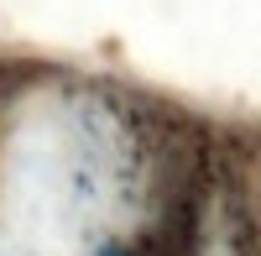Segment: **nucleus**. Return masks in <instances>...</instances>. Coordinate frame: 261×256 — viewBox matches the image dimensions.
<instances>
[{"label":"nucleus","mask_w":261,"mask_h":256,"mask_svg":"<svg viewBox=\"0 0 261 256\" xmlns=\"http://www.w3.org/2000/svg\"><path fill=\"white\" fill-rule=\"evenodd\" d=\"M105 256H125V251H105Z\"/></svg>","instance_id":"obj_1"}]
</instances>
